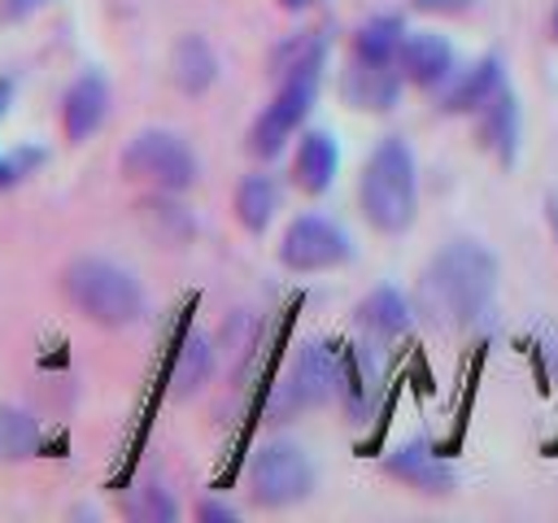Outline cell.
Listing matches in <instances>:
<instances>
[{
	"mask_svg": "<svg viewBox=\"0 0 558 523\" xmlns=\"http://www.w3.org/2000/svg\"><path fill=\"white\" fill-rule=\"evenodd\" d=\"M109 100H113V92H109V78L100 70L78 74L61 96V131H65V139L70 144L92 139L109 118Z\"/></svg>",
	"mask_w": 558,
	"mask_h": 523,
	"instance_id": "obj_9",
	"label": "cell"
},
{
	"mask_svg": "<svg viewBox=\"0 0 558 523\" xmlns=\"http://www.w3.org/2000/svg\"><path fill=\"white\" fill-rule=\"evenodd\" d=\"M357 327L375 340V344H388L397 336H405L414 327V305L401 296V288L392 283H379L371 288L362 301H357Z\"/></svg>",
	"mask_w": 558,
	"mask_h": 523,
	"instance_id": "obj_12",
	"label": "cell"
},
{
	"mask_svg": "<svg viewBox=\"0 0 558 523\" xmlns=\"http://www.w3.org/2000/svg\"><path fill=\"white\" fill-rule=\"evenodd\" d=\"M554 35H558V9H554Z\"/></svg>",
	"mask_w": 558,
	"mask_h": 523,
	"instance_id": "obj_31",
	"label": "cell"
},
{
	"mask_svg": "<svg viewBox=\"0 0 558 523\" xmlns=\"http://www.w3.org/2000/svg\"><path fill=\"white\" fill-rule=\"evenodd\" d=\"M314 462L301 445L292 440H270L253 453L248 462V492L257 506L266 510H283V506H296L314 492Z\"/></svg>",
	"mask_w": 558,
	"mask_h": 523,
	"instance_id": "obj_7",
	"label": "cell"
},
{
	"mask_svg": "<svg viewBox=\"0 0 558 523\" xmlns=\"http://www.w3.org/2000/svg\"><path fill=\"white\" fill-rule=\"evenodd\" d=\"M497 296V257L475 240H449L414 283V314L440 331L475 327Z\"/></svg>",
	"mask_w": 558,
	"mask_h": 523,
	"instance_id": "obj_1",
	"label": "cell"
},
{
	"mask_svg": "<svg viewBox=\"0 0 558 523\" xmlns=\"http://www.w3.org/2000/svg\"><path fill=\"white\" fill-rule=\"evenodd\" d=\"M401 87H405V78L397 65H371L357 57L340 74V96L362 113H388L401 100Z\"/></svg>",
	"mask_w": 558,
	"mask_h": 523,
	"instance_id": "obj_11",
	"label": "cell"
},
{
	"mask_svg": "<svg viewBox=\"0 0 558 523\" xmlns=\"http://www.w3.org/2000/svg\"><path fill=\"white\" fill-rule=\"evenodd\" d=\"M122 174L174 196V192H187L196 183V153L187 148L183 135L161 131V126H148V131H135L126 139V148H122Z\"/></svg>",
	"mask_w": 558,
	"mask_h": 523,
	"instance_id": "obj_6",
	"label": "cell"
},
{
	"mask_svg": "<svg viewBox=\"0 0 558 523\" xmlns=\"http://www.w3.org/2000/svg\"><path fill=\"white\" fill-rule=\"evenodd\" d=\"M327 61V31H296L275 48V74H292L305 65H323Z\"/></svg>",
	"mask_w": 558,
	"mask_h": 523,
	"instance_id": "obj_21",
	"label": "cell"
},
{
	"mask_svg": "<svg viewBox=\"0 0 558 523\" xmlns=\"http://www.w3.org/2000/svg\"><path fill=\"white\" fill-rule=\"evenodd\" d=\"M126 510H131V514H140V519H153V523H170V519L179 514L174 497H170L161 484H140Z\"/></svg>",
	"mask_w": 558,
	"mask_h": 523,
	"instance_id": "obj_23",
	"label": "cell"
},
{
	"mask_svg": "<svg viewBox=\"0 0 558 523\" xmlns=\"http://www.w3.org/2000/svg\"><path fill=\"white\" fill-rule=\"evenodd\" d=\"M549 227H554V235H558V200H549Z\"/></svg>",
	"mask_w": 558,
	"mask_h": 523,
	"instance_id": "obj_30",
	"label": "cell"
},
{
	"mask_svg": "<svg viewBox=\"0 0 558 523\" xmlns=\"http://www.w3.org/2000/svg\"><path fill=\"white\" fill-rule=\"evenodd\" d=\"M170 78L183 96H201L214 87L218 78V52L205 35H179L174 52H170Z\"/></svg>",
	"mask_w": 558,
	"mask_h": 523,
	"instance_id": "obj_15",
	"label": "cell"
},
{
	"mask_svg": "<svg viewBox=\"0 0 558 523\" xmlns=\"http://www.w3.org/2000/svg\"><path fill=\"white\" fill-rule=\"evenodd\" d=\"M61 292L87 323L109 327V331L140 323L148 305L140 279L109 257H74L61 275Z\"/></svg>",
	"mask_w": 558,
	"mask_h": 523,
	"instance_id": "obj_3",
	"label": "cell"
},
{
	"mask_svg": "<svg viewBox=\"0 0 558 523\" xmlns=\"http://www.w3.org/2000/svg\"><path fill=\"white\" fill-rule=\"evenodd\" d=\"M231 205H235L240 227L253 231V235H262V231L270 227L275 209H279V183H275V174H266V170L244 174V179L235 183V200H231Z\"/></svg>",
	"mask_w": 558,
	"mask_h": 523,
	"instance_id": "obj_18",
	"label": "cell"
},
{
	"mask_svg": "<svg viewBox=\"0 0 558 523\" xmlns=\"http://www.w3.org/2000/svg\"><path fill=\"white\" fill-rule=\"evenodd\" d=\"M401 39H405V22H401L397 13L366 17V22L353 31V57H357V61H371V65H397Z\"/></svg>",
	"mask_w": 558,
	"mask_h": 523,
	"instance_id": "obj_19",
	"label": "cell"
},
{
	"mask_svg": "<svg viewBox=\"0 0 558 523\" xmlns=\"http://www.w3.org/2000/svg\"><path fill=\"white\" fill-rule=\"evenodd\" d=\"M13 92H17V78L13 74H0V122H4L9 105H13Z\"/></svg>",
	"mask_w": 558,
	"mask_h": 523,
	"instance_id": "obj_28",
	"label": "cell"
},
{
	"mask_svg": "<svg viewBox=\"0 0 558 523\" xmlns=\"http://www.w3.org/2000/svg\"><path fill=\"white\" fill-rule=\"evenodd\" d=\"M480 131H484V144L497 153V161L510 166L519 153V100L510 87H497L493 100L480 109Z\"/></svg>",
	"mask_w": 558,
	"mask_h": 523,
	"instance_id": "obj_17",
	"label": "cell"
},
{
	"mask_svg": "<svg viewBox=\"0 0 558 523\" xmlns=\"http://www.w3.org/2000/svg\"><path fill=\"white\" fill-rule=\"evenodd\" d=\"M35 445H39L35 418H26L22 410H4L0 414V453L4 458H26V453H35Z\"/></svg>",
	"mask_w": 558,
	"mask_h": 523,
	"instance_id": "obj_22",
	"label": "cell"
},
{
	"mask_svg": "<svg viewBox=\"0 0 558 523\" xmlns=\"http://www.w3.org/2000/svg\"><path fill=\"white\" fill-rule=\"evenodd\" d=\"M336 170H340V148L327 131H305L296 153H292V179L301 192L310 196H323L331 183H336Z\"/></svg>",
	"mask_w": 558,
	"mask_h": 523,
	"instance_id": "obj_14",
	"label": "cell"
},
{
	"mask_svg": "<svg viewBox=\"0 0 558 523\" xmlns=\"http://www.w3.org/2000/svg\"><path fill=\"white\" fill-rule=\"evenodd\" d=\"M418 13H436V17H449V13H462L471 0H410Z\"/></svg>",
	"mask_w": 558,
	"mask_h": 523,
	"instance_id": "obj_27",
	"label": "cell"
},
{
	"mask_svg": "<svg viewBox=\"0 0 558 523\" xmlns=\"http://www.w3.org/2000/svg\"><path fill=\"white\" fill-rule=\"evenodd\" d=\"M384 471H388L392 479L418 488V492H449V488H453V471H449V462H445L440 453H432L427 440H410V445L392 449L388 462H384Z\"/></svg>",
	"mask_w": 558,
	"mask_h": 523,
	"instance_id": "obj_13",
	"label": "cell"
},
{
	"mask_svg": "<svg viewBox=\"0 0 558 523\" xmlns=\"http://www.w3.org/2000/svg\"><path fill=\"white\" fill-rule=\"evenodd\" d=\"M196 519H205V523H235V506H227V501H201L196 506Z\"/></svg>",
	"mask_w": 558,
	"mask_h": 523,
	"instance_id": "obj_26",
	"label": "cell"
},
{
	"mask_svg": "<svg viewBox=\"0 0 558 523\" xmlns=\"http://www.w3.org/2000/svg\"><path fill=\"white\" fill-rule=\"evenodd\" d=\"M318 83H323V65H305L279 78V92L270 96V105L253 118L248 126V153L270 161L283 153V144L296 135V126L310 118L314 100H318Z\"/></svg>",
	"mask_w": 558,
	"mask_h": 523,
	"instance_id": "obj_5",
	"label": "cell"
},
{
	"mask_svg": "<svg viewBox=\"0 0 558 523\" xmlns=\"http://www.w3.org/2000/svg\"><path fill=\"white\" fill-rule=\"evenodd\" d=\"M340 379H344V349L331 340H310L301 344V353L292 357V366L283 370L275 397H270V423H288L292 414L318 410L331 397H340Z\"/></svg>",
	"mask_w": 558,
	"mask_h": 523,
	"instance_id": "obj_4",
	"label": "cell"
},
{
	"mask_svg": "<svg viewBox=\"0 0 558 523\" xmlns=\"http://www.w3.org/2000/svg\"><path fill=\"white\" fill-rule=\"evenodd\" d=\"M48 0H0V22H22L31 13H39Z\"/></svg>",
	"mask_w": 558,
	"mask_h": 523,
	"instance_id": "obj_25",
	"label": "cell"
},
{
	"mask_svg": "<svg viewBox=\"0 0 558 523\" xmlns=\"http://www.w3.org/2000/svg\"><path fill=\"white\" fill-rule=\"evenodd\" d=\"M357 209L384 235L410 231V222L418 214V170H414V153L401 135L379 139L375 153L366 157L362 179H357Z\"/></svg>",
	"mask_w": 558,
	"mask_h": 523,
	"instance_id": "obj_2",
	"label": "cell"
},
{
	"mask_svg": "<svg viewBox=\"0 0 558 523\" xmlns=\"http://www.w3.org/2000/svg\"><path fill=\"white\" fill-rule=\"evenodd\" d=\"M44 153L39 148H17V153H0V192H9L22 174H31V166H39Z\"/></svg>",
	"mask_w": 558,
	"mask_h": 523,
	"instance_id": "obj_24",
	"label": "cell"
},
{
	"mask_svg": "<svg viewBox=\"0 0 558 523\" xmlns=\"http://www.w3.org/2000/svg\"><path fill=\"white\" fill-rule=\"evenodd\" d=\"M209 370H214V344H209V336L187 331L183 344H179V357H174V375H170L174 397H192L209 379Z\"/></svg>",
	"mask_w": 558,
	"mask_h": 523,
	"instance_id": "obj_20",
	"label": "cell"
},
{
	"mask_svg": "<svg viewBox=\"0 0 558 523\" xmlns=\"http://www.w3.org/2000/svg\"><path fill=\"white\" fill-rule=\"evenodd\" d=\"M397 70L410 87H440L453 78V44L436 31H405L401 52H397Z\"/></svg>",
	"mask_w": 558,
	"mask_h": 523,
	"instance_id": "obj_10",
	"label": "cell"
},
{
	"mask_svg": "<svg viewBox=\"0 0 558 523\" xmlns=\"http://www.w3.org/2000/svg\"><path fill=\"white\" fill-rule=\"evenodd\" d=\"M497 87H506V83H501V61H497V57H480L471 70H462V74L449 83L440 109H445V113H480V109L493 100Z\"/></svg>",
	"mask_w": 558,
	"mask_h": 523,
	"instance_id": "obj_16",
	"label": "cell"
},
{
	"mask_svg": "<svg viewBox=\"0 0 558 523\" xmlns=\"http://www.w3.org/2000/svg\"><path fill=\"white\" fill-rule=\"evenodd\" d=\"M279 4H283L288 13H305V9H314L318 0H279Z\"/></svg>",
	"mask_w": 558,
	"mask_h": 523,
	"instance_id": "obj_29",
	"label": "cell"
},
{
	"mask_svg": "<svg viewBox=\"0 0 558 523\" xmlns=\"http://www.w3.org/2000/svg\"><path fill=\"white\" fill-rule=\"evenodd\" d=\"M279 262L292 275H318V270H336L344 262H353V240L340 222L323 218V214H296L283 227L279 240Z\"/></svg>",
	"mask_w": 558,
	"mask_h": 523,
	"instance_id": "obj_8",
	"label": "cell"
}]
</instances>
